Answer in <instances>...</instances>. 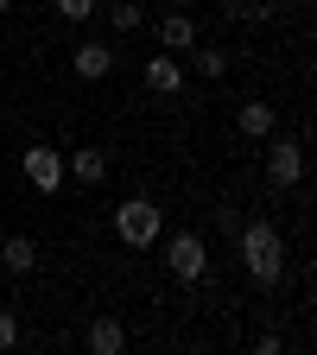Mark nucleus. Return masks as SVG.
Returning <instances> with one entry per match:
<instances>
[{
    "mask_svg": "<svg viewBox=\"0 0 317 355\" xmlns=\"http://www.w3.org/2000/svg\"><path fill=\"white\" fill-rule=\"evenodd\" d=\"M26 184H32L38 197H51V191L64 184V153H51V146H26Z\"/></svg>",
    "mask_w": 317,
    "mask_h": 355,
    "instance_id": "obj_5",
    "label": "nucleus"
},
{
    "mask_svg": "<svg viewBox=\"0 0 317 355\" xmlns=\"http://www.w3.org/2000/svg\"><path fill=\"white\" fill-rule=\"evenodd\" d=\"M64 178H76V184H102V178H108V153L83 146L76 159H64Z\"/></svg>",
    "mask_w": 317,
    "mask_h": 355,
    "instance_id": "obj_9",
    "label": "nucleus"
},
{
    "mask_svg": "<svg viewBox=\"0 0 317 355\" xmlns=\"http://www.w3.org/2000/svg\"><path fill=\"white\" fill-rule=\"evenodd\" d=\"M165 266H171V279H178V286H197V279H203V266H209V248H203V235L178 229V235L165 241Z\"/></svg>",
    "mask_w": 317,
    "mask_h": 355,
    "instance_id": "obj_3",
    "label": "nucleus"
},
{
    "mask_svg": "<svg viewBox=\"0 0 317 355\" xmlns=\"http://www.w3.org/2000/svg\"><path fill=\"white\" fill-rule=\"evenodd\" d=\"M108 26H114V32L127 38V32H140V26H146V13L133 7V0H114V7H108Z\"/></svg>",
    "mask_w": 317,
    "mask_h": 355,
    "instance_id": "obj_14",
    "label": "nucleus"
},
{
    "mask_svg": "<svg viewBox=\"0 0 317 355\" xmlns=\"http://www.w3.org/2000/svg\"><path fill=\"white\" fill-rule=\"evenodd\" d=\"M19 343V318H13V311H0V349H13Z\"/></svg>",
    "mask_w": 317,
    "mask_h": 355,
    "instance_id": "obj_17",
    "label": "nucleus"
},
{
    "mask_svg": "<svg viewBox=\"0 0 317 355\" xmlns=\"http://www.w3.org/2000/svg\"><path fill=\"white\" fill-rule=\"evenodd\" d=\"M146 89H153V96H178V89H185V58H178V51L153 58L146 64Z\"/></svg>",
    "mask_w": 317,
    "mask_h": 355,
    "instance_id": "obj_6",
    "label": "nucleus"
},
{
    "mask_svg": "<svg viewBox=\"0 0 317 355\" xmlns=\"http://www.w3.org/2000/svg\"><path fill=\"white\" fill-rule=\"evenodd\" d=\"M235 254H241L254 286H280L286 279V241H280L273 222H241L235 229Z\"/></svg>",
    "mask_w": 317,
    "mask_h": 355,
    "instance_id": "obj_1",
    "label": "nucleus"
},
{
    "mask_svg": "<svg viewBox=\"0 0 317 355\" xmlns=\"http://www.w3.org/2000/svg\"><path fill=\"white\" fill-rule=\"evenodd\" d=\"M58 7V19H70V26H83L89 13H96V0H51Z\"/></svg>",
    "mask_w": 317,
    "mask_h": 355,
    "instance_id": "obj_16",
    "label": "nucleus"
},
{
    "mask_svg": "<svg viewBox=\"0 0 317 355\" xmlns=\"http://www.w3.org/2000/svg\"><path fill=\"white\" fill-rule=\"evenodd\" d=\"M229 19H273V0H222Z\"/></svg>",
    "mask_w": 317,
    "mask_h": 355,
    "instance_id": "obj_15",
    "label": "nucleus"
},
{
    "mask_svg": "<svg viewBox=\"0 0 317 355\" xmlns=\"http://www.w3.org/2000/svg\"><path fill=\"white\" fill-rule=\"evenodd\" d=\"M191 64H197V76H209V83H222V76H229V51H222V44H191V51H185Z\"/></svg>",
    "mask_w": 317,
    "mask_h": 355,
    "instance_id": "obj_11",
    "label": "nucleus"
},
{
    "mask_svg": "<svg viewBox=\"0 0 317 355\" xmlns=\"http://www.w3.org/2000/svg\"><path fill=\"white\" fill-rule=\"evenodd\" d=\"M266 184L273 191H298L305 184V146L298 140H280L273 153H266Z\"/></svg>",
    "mask_w": 317,
    "mask_h": 355,
    "instance_id": "obj_4",
    "label": "nucleus"
},
{
    "mask_svg": "<svg viewBox=\"0 0 317 355\" xmlns=\"http://www.w3.org/2000/svg\"><path fill=\"white\" fill-rule=\"evenodd\" d=\"M159 44L185 58L191 44H197V19H191V13H165V19H159Z\"/></svg>",
    "mask_w": 317,
    "mask_h": 355,
    "instance_id": "obj_8",
    "label": "nucleus"
},
{
    "mask_svg": "<svg viewBox=\"0 0 317 355\" xmlns=\"http://www.w3.org/2000/svg\"><path fill=\"white\" fill-rule=\"evenodd\" d=\"M235 121H241L248 140H266V133L280 127V108H273V102H241V114H235Z\"/></svg>",
    "mask_w": 317,
    "mask_h": 355,
    "instance_id": "obj_10",
    "label": "nucleus"
},
{
    "mask_svg": "<svg viewBox=\"0 0 317 355\" xmlns=\"http://www.w3.org/2000/svg\"><path fill=\"white\" fill-rule=\"evenodd\" d=\"M114 235H121V248H153V241L165 235L159 203H153V197H127V203L114 209Z\"/></svg>",
    "mask_w": 317,
    "mask_h": 355,
    "instance_id": "obj_2",
    "label": "nucleus"
},
{
    "mask_svg": "<svg viewBox=\"0 0 317 355\" xmlns=\"http://www.w3.org/2000/svg\"><path fill=\"white\" fill-rule=\"evenodd\" d=\"M89 349H96V355H121L127 349V330L114 318H96V324H89Z\"/></svg>",
    "mask_w": 317,
    "mask_h": 355,
    "instance_id": "obj_12",
    "label": "nucleus"
},
{
    "mask_svg": "<svg viewBox=\"0 0 317 355\" xmlns=\"http://www.w3.org/2000/svg\"><path fill=\"white\" fill-rule=\"evenodd\" d=\"M108 70H114V51H108L102 38H83V44H76V76H83V83H102Z\"/></svg>",
    "mask_w": 317,
    "mask_h": 355,
    "instance_id": "obj_7",
    "label": "nucleus"
},
{
    "mask_svg": "<svg viewBox=\"0 0 317 355\" xmlns=\"http://www.w3.org/2000/svg\"><path fill=\"white\" fill-rule=\"evenodd\" d=\"M0 260H7V273H32V266H38V248L26 235H13L7 248H0Z\"/></svg>",
    "mask_w": 317,
    "mask_h": 355,
    "instance_id": "obj_13",
    "label": "nucleus"
},
{
    "mask_svg": "<svg viewBox=\"0 0 317 355\" xmlns=\"http://www.w3.org/2000/svg\"><path fill=\"white\" fill-rule=\"evenodd\" d=\"M7 7H13V0H0V13H7Z\"/></svg>",
    "mask_w": 317,
    "mask_h": 355,
    "instance_id": "obj_18",
    "label": "nucleus"
}]
</instances>
